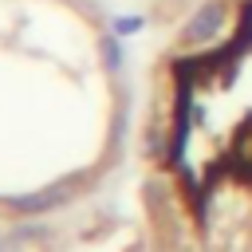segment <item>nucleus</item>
Wrapping results in <instances>:
<instances>
[{
    "label": "nucleus",
    "instance_id": "nucleus-1",
    "mask_svg": "<svg viewBox=\"0 0 252 252\" xmlns=\"http://www.w3.org/2000/svg\"><path fill=\"white\" fill-rule=\"evenodd\" d=\"M220 20H224V8L213 0V4H205V8H197V16L185 24V39L189 43H205V39H213L217 32H220Z\"/></svg>",
    "mask_w": 252,
    "mask_h": 252
},
{
    "label": "nucleus",
    "instance_id": "nucleus-2",
    "mask_svg": "<svg viewBox=\"0 0 252 252\" xmlns=\"http://www.w3.org/2000/svg\"><path fill=\"white\" fill-rule=\"evenodd\" d=\"M59 193H63V189H47V193H35V197H16L12 205H16V209H47V205L59 201Z\"/></svg>",
    "mask_w": 252,
    "mask_h": 252
},
{
    "label": "nucleus",
    "instance_id": "nucleus-3",
    "mask_svg": "<svg viewBox=\"0 0 252 252\" xmlns=\"http://www.w3.org/2000/svg\"><path fill=\"white\" fill-rule=\"evenodd\" d=\"M102 59H106V67H110V71H118V39H114V35H106V39H102Z\"/></svg>",
    "mask_w": 252,
    "mask_h": 252
},
{
    "label": "nucleus",
    "instance_id": "nucleus-4",
    "mask_svg": "<svg viewBox=\"0 0 252 252\" xmlns=\"http://www.w3.org/2000/svg\"><path fill=\"white\" fill-rule=\"evenodd\" d=\"M138 28H142L138 16H118V20H114V32H118V35H130V32H138Z\"/></svg>",
    "mask_w": 252,
    "mask_h": 252
},
{
    "label": "nucleus",
    "instance_id": "nucleus-5",
    "mask_svg": "<svg viewBox=\"0 0 252 252\" xmlns=\"http://www.w3.org/2000/svg\"><path fill=\"white\" fill-rule=\"evenodd\" d=\"M0 248H4V244H0Z\"/></svg>",
    "mask_w": 252,
    "mask_h": 252
}]
</instances>
